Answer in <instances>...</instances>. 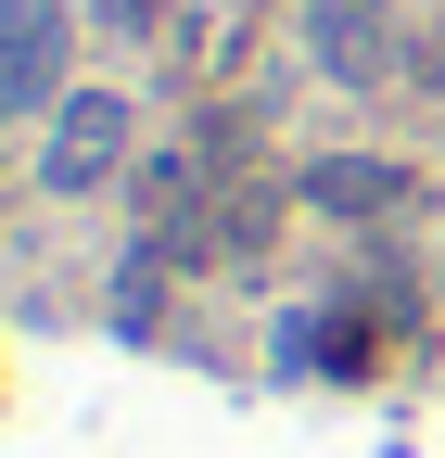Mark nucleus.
<instances>
[{"label": "nucleus", "mask_w": 445, "mask_h": 458, "mask_svg": "<svg viewBox=\"0 0 445 458\" xmlns=\"http://www.w3.org/2000/svg\"><path fill=\"white\" fill-rule=\"evenodd\" d=\"M128 140H140V114H128V89H64V114H51V153H38V191H102L128 165Z\"/></svg>", "instance_id": "obj_1"}, {"label": "nucleus", "mask_w": 445, "mask_h": 458, "mask_svg": "<svg viewBox=\"0 0 445 458\" xmlns=\"http://www.w3.org/2000/svg\"><path fill=\"white\" fill-rule=\"evenodd\" d=\"M64 0H13L0 26V114H64Z\"/></svg>", "instance_id": "obj_2"}, {"label": "nucleus", "mask_w": 445, "mask_h": 458, "mask_svg": "<svg viewBox=\"0 0 445 458\" xmlns=\"http://www.w3.org/2000/svg\"><path fill=\"white\" fill-rule=\"evenodd\" d=\"M306 38H318V77L331 89H382V77H395V0H318V13H306Z\"/></svg>", "instance_id": "obj_3"}, {"label": "nucleus", "mask_w": 445, "mask_h": 458, "mask_svg": "<svg viewBox=\"0 0 445 458\" xmlns=\"http://www.w3.org/2000/svg\"><path fill=\"white\" fill-rule=\"evenodd\" d=\"M293 191H306L318 216H395V204H407L420 179H407V165H382V153H318Z\"/></svg>", "instance_id": "obj_4"}, {"label": "nucleus", "mask_w": 445, "mask_h": 458, "mask_svg": "<svg viewBox=\"0 0 445 458\" xmlns=\"http://www.w3.org/2000/svg\"><path fill=\"white\" fill-rule=\"evenodd\" d=\"M89 26H115V38H140V26H153V0H89Z\"/></svg>", "instance_id": "obj_5"}, {"label": "nucleus", "mask_w": 445, "mask_h": 458, "mask_svg": "<svg viewBox=\"0 0 445 458\" xmlns=\"http://www.w3.org/2000/svg\"><path fill=\"white\" fill-rule=\"evenodd\" d=\"M0 26H13V0H0Z\"/></svg>", "instance_id": "obj_6"}]
</instances>
